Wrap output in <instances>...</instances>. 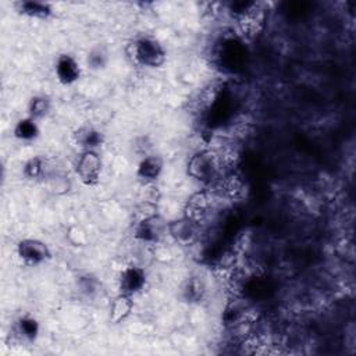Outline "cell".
<instances>
[{
  "mask_svg": "<svg viewBox=\"0 0 356 356\" xmlns=\"http://www.w3.org/2000/svg\"><path fill=\"white\" fill-rule=\"evenodd\" d=\"M164 235H167V222H164L157 214L140 217L134 228L135 239L146 245L157 243Z\"/></svg>",
  "mask_w": 356,
  "mask_h": 356,
  "instance_id": "obj_8",
  "label": "cell"
},
{
  "mask_svg": "<svg viewBox=\"0 0 356 356\" xmlns=\"http://www.w3.org/2000/svg\"><path fill=\"white\" fill-rule=\"evenodd\" d=\"M135 303L134 298L124 295V293H117L114 299L110 302L108 307V320L113 324H120L125 321L134 312Z\"/></svg>",
  "mask_w": 356,
  "mask_h": 356,
  "instance_id": "obj_16",
  "label": "cell"
},
{
  "mask_svg": "<svg viewBox=\"0 0 356 356\" xmlns=\"http://www.w3.org/2000/svg\"><path fill=\"white\" fill-rule=\"evenodd\" d=\"M40 132L39 121L31 118L29 115L18 118L13 127V136L21 143H32L38 140Z\"/></svg>",
  "mask_w": 356,
  "mask_h": 356,
  "instance_id": "obj_15",
  "label": "cell"
},
{
  "mask_svg": "<svg viewBox=\"0 0 356 356\" xmlns=\"http://www.w3.org/2000/svg\"><path fill=\"white\" fill-rule=\"evenodd\" d=\"M54 76L63 86L75 85L82 76V67L78 58L70 53H63L57 56L53 65Z\"/></svg>",
  "mask_w": 356,
  "mask_h": 356,
  "instance_id": "obj_10",
  "label": "cell"
},
{
  "mask_svg": "<svg viewBox=\"0 0 356 356\" xmlns=\"http://www.w3.org/2000/svg\"><path fill=\"white\" fill-rule=\"evenodd\" d=\"M13 335L15 337V339H18L22 343H33L36 342V339L39 338L40 334V323L39 320L29 314H21L18 316L14 323H13Z\"/></svg>",
  "mask_w": 356,
  "mask_h": 356,
  "instance_id": "obj_12",
  "label": "cell"
},
{
  "mask_svg": "<svg viewBox=\"0 0 356 356\" xmlns=\"http://www.w3.org/2000/svg\"><path fill=\"white\" fill-rule=\"evenodd\" d=\"M127 56L131 63L143 70H157L167 61L164 44L152 35H138L127 44Z\"/></svg>",
  "mask_w": 356,
  "mask_h": 356,
  "instance_id": "obj_3",
  "label": "cell"
},
{
  "mask_svg": "<svg viewBox=\"0 0 356 356\" xmlns=\"http://www.w3.org/2000/svg\"><path fill=\"white\" fill-rule=\"evenodd\" d=\"M86 67L92 71H102L108 65L110 54L104 46H93L86 54Z\"/></svg>",
  "mask_w": 356,
  "mask_h": 356,
  "instance_id": "obj_19",
  "label": "cell"
},
{
  "mask_svg": "<svg viewBox=\"0 0 356 356\" xmlns=\"http://www.w3.org/2000/svg\"><path fill=\"white\" fill-rule=\"evenodd\" d=\"M15 8L18 14L32 18V19H39V21H46L53 17L54 8L50 3L46 1H35V0H24L18 1L15 4Z\"/></svg>",
  "mask_w": 356,
  "mask_h": 356,
  "instance_id": "obj_14",
  "label": "cell"
},
{
  "mask_svg": "<svg viewBox=\"0 0 356 356\" xmlns=\"http://www.w3.org/2000/svg\"><path fill=\"white\" fill-rule=\"evenodd\" d=\"M74 174L82 185L93 188L97 186L104 168L103 157L96 150H79L74 160Z\"/></svg>",
  "mask_w": 356,
  "mask_h": 356,
  "instance_id": "obj_4",
  "label": "cell"
},
{
  "mask_svg": "<svg viewBox=\"0 0 356 356\" xmlns=\"http://www.w3.org/2000/svg\"><path fill=\"white\" fill-rule=\"evenodd\" d=\"M164 171V160L157 154L143 156L135 170V175L143 184H154L160 179Z\"/></svg>",
  "mask_w": 356,
  "mask_h": 356,
  "instance_id": "obj_13",
  "label": "cell"
},
{
  "mask_svg": "<svg viewBox=\"0 0 356 356\" xmlns=\"http://www.w3.org/2000/svg\"><path fill=\"white\" fill-rule=\"evenodd\" d=\"M200 231L202 227L185 216L167 222V235L181 246L193 245L197 241Z\"/></svg>",
  "mask_w": 356,
  "mask_h": 356,
  "instance_id": "obj_9",
  "label": "cell"
},
{
  "mask_svg": "<svg viewBox=\"0 0 356 356\" xmlns=\"http://www.w3.org/2000/svg\"><path fill=\"white\" fill-rule=\"evenodd\" d=\"M44 182L54 195H64L71 189V179L63 171H49Z\"/></svg>",
  "mask_w": 356,
  "mask_h": 356,
  "instance_id": "obj_20",
  "label": "cell"
},
{
  "mask_svg": "<svg viewBox=\"0 0 356 356\" xmlns=\"http://www.w3.org/2000/svg\"><path fill=\"white\" fill-rule=\"evenodd\" d=\"M47 163L42 156H33L25 161L22 167V174L28 181H44L49 174Z\"/></svg>",
  "mask_w": 356,
  "mask_h": 356,
  "instance_id": "obj_18",
  "label": "cell"
},
{
  "mask_svg": "<svg viewBox=\"0 0 356 356\" xmlns=\"http://www.w3.org/2000/svg\"><path fill=\"white\" fill-rule=\"evenodd\" d=\"M147 285V273L143 267L136 264H129L124 267L117 278L118 293H124L135 298L142 293Z\"/></svg>",
  "mask_w": 356,
  "mask_h": 356,
  "instance_id": "obj_7",
  "label": "cell"
},
{
  "mask_svg": "<svg viewBox=\"0 0 356 356\" xmlns=\"http://www.w3.org/2000/svg\"><path fill=\"white\" fill-rule=\"evenodd\" d=\"M68 241L74 245V246H85L86 242H88V235H86V231L79 227V225H74L68 229Z\"/></svg>",
  "mask_w": 356,
  "mask_h": 356,
  "instance_id": "obj_21",
  "label": "cell"
},
{
  "mask_svg": "<svg viewBox=\"0 0 356 356\" xmlns=\"http://www.w3.org/2000/svg\"><path fill=\"white\" fill-rule=\"evenodd\" d=\"M74 142L79 147V150H96L100 152V149L104 146L106 135L104 132L90 124L81 125L74 132Z\"/></svg>",
  "mask_w": 356,
  "mask_h": 356,
  "instance_id": "obj_11",
  "label": "cell"
},
{
  "mask_svg": "<svg viewBox=\"0 0 356 356\" xmlns=\"http://www.w3.org/2000/svg\"><path fill=\"white\" fill-rule=\"evenodd\" d=\"M214 210H216V195L210 189L203 188L192 193L186 199L182 216L191 218L192 221L203 227L211 218Z\"/></svg>",
  "mask_w": 356,
  "mask_h": 356,
  "instance_id": "obj_5",
  "label": "cell"
},
{
  "mask_svg": "<svg viewBox=\"0 0 356 356\" xmlns=\"http://www.w3.org/2000/svg\"><path fill=\"white\" fill-rule=\"evenodd\" d=\"M225 171L228 170L222 154L216 149H199L186 161L188 175L207 189L214 188Z\"/></svg>",
  "mask_w": 356,
  "mask_h": 356,
  "instance_id": "obj_1",
  "label": "cell"
},
{
  "mask_svg": "<svg viewBox=\"0 0 356 356\" xmlns=\"http://www.w3.org/2000/svg\"><path fill=\"white\" fill-rule=\"evenodd\" d=\"M228 14L235 22V29L238 35L246 40L256 39L264 31L267 24V10L261 3H231Z\"/></svg>",
  "mask_w": 356,
  "mask_h": 356,
  "instance_id": "obj_2",
  "label": "cell"
},
{
  "mask_svg": "<svg viewBox=\"0 0 356 356\" xmlns=\"http://www.w3.org/2000/svg\"><path fill=\"white\" fill-rule=\"evenodd\" d=\"M17 259L26 267H39L51 259L49 245L38 238H22L15 245Z\"/></svg>",
  "mask_w": 356,
  "mask_h": 356,
  "instance_id": "obj_6",
  "label": "cell"
},
{
  "mask_svg": "<svg viewBox=\"0 0 356 356\" xmlns=\"http://www.w3.org/2000/svg\"><path fill=\"white\" fill-rule=\"evenodd\" d=\"M53 110V102L50 96L44 93H36L29 97L26 103V115L36 121H43L46 120Z\"/></svg>",
  "mask_w": 356,
  "mask_h": 356,
  "instance_id": "obj_17",
  "label": "cell"
}]
</instances>
